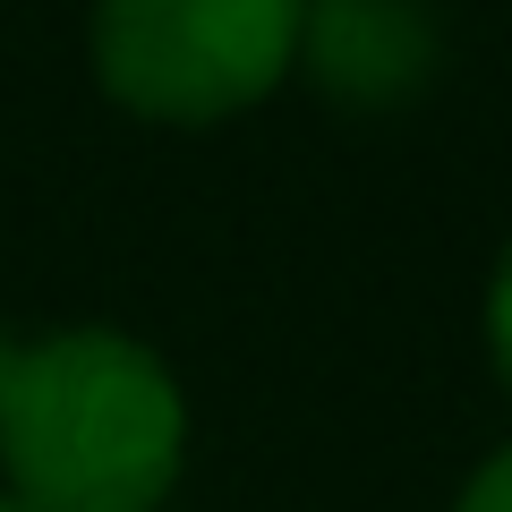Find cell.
I'll return each mask as SVG.
<instances>
[{
  "label": "cell",
  "mask_w": 512,
  "mask_h": 512,
  "mask_svg": "<svg viewBox=\"0 0 512 512\" xmlns=\"http://www.w3.org/2000/svg\"><path fill=\"white\" fill-rule=\"evenodd\" d=\"M180 384L128 333H52L0 384V461L26 512H154L180 478Z\"/></svg>",
  "instance_id": "1"
},
{
  "label": "cell",
  "mask_w": 512,
  "mask_h": 512,
  "mask_svg": "<svg viewBox=\"0 0 512 512\" xmlns=\"http://www.w3.org/2000/svg\"><path fill=\"white\" fill-rule=\"evenodd\" d=\"M308 0H94V69L146 120H231L274 94Z\"/></svg>",
  "instance_id": "2"
},
{
  "label": "cell",
  "mask_w": 512,
  "mask_h": 512,
  "mask_svg": "<svg viewBox=\"0 0 512 512\" xmlns=\"http://www.w3.org/2000/svg\"><path fill=\"white\" fill-rule=\"evenodd\" d=\"M299 52L316 60L333 103L384 111L427 86L436 69V26L419 0H308L299 9Z\"/></svg>",
  "instance_id": "3"
},
{
  "label": "cell",
  "mask_w": 512,
  "mask_h": 512,
  "mask_svg": "<svg viewBox=\"0 0 512 512\" xmlns=\"http://www.w3.org/2000/svg\"><path fill=\"white\" fill-rule=\"evenodd\" d=\"M453 512H512V444L470 478V487H461V504H453Z\"/></svg>",
  "instance_id": "4"
},
{
  "label": "cell",
  "mask_w": 512,
  "mask_h": 512,
  "mask_svg": "<svg viewBox=\"0 0 512 512\" xmlns=\"http://www.w3.org/2000/svg\"><path fill=\"white\" fill-rule=\"evenodd\" d=\"M487 333H495V367H504V384H512V248H504V265H495V299H487Z\"/></svg>",
  "instance_id": "5"
},
{
  "label": "cell",
  "mask_w": 512,
  "mask_h": 512,
  "mask_svg": "<svg viewBox=\"0 0 512 512\" xmlns=\"http://www.w3.org/2000/svg\"><path fill=\"white\" fill-rule=\"evenodd\" d=\"M9 367H18V342H0V384H9Z\"/></svg>",
  "instance_id": "6"
},
{
  "label": "cell",
  "mask_w": 512,
  "mask_h": 512,
  "mask_svg": "<svg viewBox=\"0 0 512 512\" xmlns=\"http://www.w3.org/2000/svg\"><path fill=\"white\" fill-rule=\"evenodd\" d=\"M0 512H26V504H9V495H0Z\"/></svg>",
  "instance_id": "7"
}]
</instances>
